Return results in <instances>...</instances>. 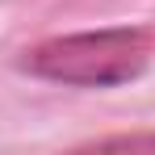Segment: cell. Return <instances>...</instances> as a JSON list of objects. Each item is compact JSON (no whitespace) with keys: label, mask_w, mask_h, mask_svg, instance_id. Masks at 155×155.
<instances>
[{"label":"cell","mask_w":155,"mask_h":155,"mask_svg":"<svg viewBox=\"0 0 155 155\" xmlns=\"http://www.w3.org/2000/svg\"><path fill=\"white\" fill-rule=\"evenodd\" d=\"M92 147H101V151H155V134H109V138H97Z\"/></svg>","instance_id":"7a4b0ae2"},{"label":"cell","mask_w":155,"mask_h":155,"mask_svg":"<svg viewBox=\"0 0 155 155\" xmlns=\"http://www.w3.org/2000/svg\"><path fill=\"white\" fill-rule=\"evenodd\" d=\"M151 63V38L143 29H92V34H63L29 46L17 67L25 76L67 84V88H113L130 84Z\"/></svg>","instance_id":"6da1fadb"}]
</instances>
